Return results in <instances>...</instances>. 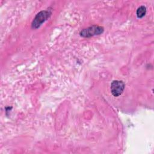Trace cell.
<instances>
[{
	"instance_id": "cell-4",
	"label": "cell",
	"mask_w": 154,
	"mask_h": 154,
	"mask_svg": "<svg viewBox=\"0 0 154 154\" xmlns=\"http://www.w3.org/2000/svg\"><path fill=\"white\" fill-rule=\"evenodd\" d=\"M146 11H147V10H146V8L145 6H144V5L140 6L137 10L136 14H137V17L138 18L143 17L146 15Z\"/></svg>"
},
{
	"instance_id": "cell-3",
	"label": "cell",
	"mask_w": 154,
	"mask_h": 154,
	"mask_svg": "<svg viewBox=\"0 0 154 154\" xmlns=\"http://www.w3.org/2000/svg\"><path fill=\"white\" fill-rule=\"evenodd\" d=\"M125 84L124 82L119 80H114L111 84V92L115 97L120 96L125 89Z\"/></svg>"
},
{
	"instance_id": "cell-2",
	"label": "cell",
	"mask_w": 154,
	"mask_h": 154,
	"mask_svg": "<svg viewBox=\"0 0 154 154\" xmlns=\"http://www.w3.org/2000/svg\"><path fill=\"white\" fill-rule=\"evenodd\" d=\"M103 31H104V28L102 26L94 25L82 29L80 31L79 34L82 37L88 38L94 35L101 34L103 32Z\"/></svg>"
},
{
	"instance_id": "cell-1",
	"label": "cell",
	"mask_w": 154,
	"mask_h": 154,
	"mask_svg": "<svg viewBox=\"0 0 154 154\" xmlns=\"http://www.w3.org/2000/svg\"><path fill=\"white\" fill-rule=\"evenodd\" d=\"M52 13L49 10H42L38 12L34 18L31 27L33 29H37L39 28L47 19H48Z\"/></svg>"
}]
</instances>
